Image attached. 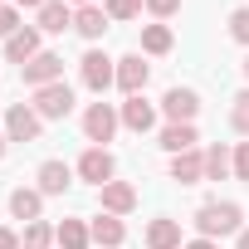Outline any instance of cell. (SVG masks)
<instances>
[{
	"label": "cell",
	"instance_id": "obj_1",
	"mask_svg": "<svg viewBox=\"0 0 249 249\" xmlns=\"http://www.w3.org/2000/svg\"><path fill=\"white\" fill-rule=\"evenodd\" d=\"M196 230H200V239L239 234V230H244V210H239L234 200H210V205H200V210H196Z\"/></svg>",
	"mask_w": 249,
	"mask_h": 249
},
{
	"label": "cell",
	"instance_id": "obj_2",
	"mask_svg": "<svg viewBox=\"0 0 249 249\" xmlns=\"http://www.w3.org/2000/svg\"><path fill=\"white\" fill-rule=\"evenodd\" d=\"M39 117H69L73 112V88L59 78V83H44V88H35V103H30Z\"/></svg>",
	"mask_w": 249,
	"mask_h": 249
},
{
	"label": "cell",
	"instance_id": "obj_3",
	"mask_svg": "<svg viewBox=\"0 0 249 249\" xmlns=\"http://www.w3.org/2000/svg\"><path fill=\"white\" fill-rule=\"evenodd\" d=\"M112 171H117V161H112V152H107V147H88V152L78 157V176H83V181H93L98 191L112 181Z\"/></svg>",
	"mask_w": 249,
	"mask_h": 249
},
{
	"label": "cell",
	"instance_id": "obj_4",
	"mask_svg": "<svg viewBox=\"0 0 249 249\" xmlns=\"http://www.w3.org/2000/svg\"><path fill=\"white\" fill-rule=\"evenodd\" d=\"M117 122H122V117L112 112V103H93V107L83 112V132H88V142H98V147H103V142H112Z\"/></svg>",
	"mask_w": 249,
	"mask_h": 249
},
{
	"label": "cell",
	"instance_id": "obj_5",
	"mask_svg": "<svg viewBox=\"0 0 249 249\" xmlns=\"http://www.w3.org/2000/svg\"><path fill=\"white\" fill-rule=\"evenodd\" d=\"M39 122H44V117H39L30 103H15V107L5 112V137H10V142H35V137H39Z\"/></svg>",
	"mask_w": 249,
	"mask_h": 249
},
{
	"label": "cell",
	"instance_id": "obj_6",
	"mask_svg": "<svg viewBox=\"0 0 249 249\" xmlns=\"http://www.w3.org/2000/svg\"><path fill=\"white\" fill-rule=\"evenodd\" d=\"M78 73H83V83H88L93 93H103L107 83H117V69H112V59H107V54H98V49H88V54L78 59Z\"/></svg>",
	"mask_w": 249,
	"mask_h": 249
},
{
	"label": "cell",
	"instance_id": "obj_7",
	"mask_svg": "<svg viewBox=\"0 0 249 249\" xmlns=\"http://www.w3.org/2000/svg\"><path fill=\"white\" fill-rule=\"evenodd\" d=\"M20 73H25V83H30V88H44V83H59V78H64V59L44 49V54H35Z\"/></svg>",
	"mask_w": 249,
	"mask_h": 249
},
{
	"label": "cell",
	"instance_id": "obj_8",
	"mask_svg": "<svg viewBox=\"0 0 249 249\" xmlns=\"http://www.w3.org/2000/svg\"><path fill=\"white\" fill-rule=\"evenodd\" d=\"M147 78H152V69L142 64V54H127V59H117V88L127 93V98H137V93L147 88Z\"/></svg>",
	"mask_w": 249,
	"mask_h": 249
},
{
	"label": "cell",
	"instance_id": "obj_9",
	"mask_svg": "<svg viewBox=\"0 0 249 249\" xmlns=\"http://www.w3.org/2000/svg\"><path fill=\"white\" fill-rule=\"evenodd\" d=\"M161 112H166L171 122H196V112H200L196 88H171V93L161 98Z\"/></svg>",
	"mask_w": 249,
	"mask_h": 249
},
{
	"label": "cell",
	"instance_id": "obj_10",
	"mask_svg": "<svg viewBox=\"0 0 249 249\" xmlns=\"http://www.w3.org/2000/svg\"><path fill=\"white\" fill-rule=\"evenodd\" d=\"M117 117H122V127H132V132H152V127H157V107H152L142 93L122 103V112H117Z\"/></svg>",
	"mask_w": 249,
	"mask_h": 249
},
{
	"label": "cell",
	"instance_id": "obj_11",
	"mask_svg": "<svg viewBox=\"0 0 249 249\" xmlns=\"http://www.w3.org/2000/svg\"><path fill=\"white\" fill-rule=\"evenodd\" d=\"M35 181H39V196H64V191L73 186V171H69L64 161H44V166L35 171Z\"/></svg>",
	"mask_w": 249,
	"mask_h": 249
},
{
	"label": "cell",
	"instance_id": "obj_12",
	"mask_svg": "<svg viewBox=\"0 0 249 249\" xmlns=\"http://www.w3.org/2000/svg\"><path fill=\"white\" fill-rule=\"evenodd\" d=\"M98 196H103V215H127V210L137 205V191H132L127 181H107Z\"/></svg>",
	"mask_w": 249,
	"mask_h": 249
},
{
	"label": "cell",
	"instance_id": "obj_13",
	"mask_svg": "<svg viewBox=\"0 0 249 249\" xmlns=\"http://www.w3.org/2000/svg\"><path fill=\"white\" fill-rule=\"evenodd\" d=\"M196 122H166L161 127V147L171 152V157H181V152H196Z\"/></svg>",
	"mask_w": 249,
	"mask_h": 249
},
{
	"label": "cell",
	"instance_id": "obj_14",
	"mask_svg": "<svg viewBox=\"0 0 249 249\" xmlns=\"http://www.w3.org/2000/svg\"><path fill=\"white\" fill-rule=\"evenodd\" d=\"M35 54H44V49H39V30H20V35H10V39H5V59H10V64H20V69H25Z\"/></svg>",
	"mask_w": 249,
	"mask_h": 249
},
{
	"label": "cell",
	"instance_id": "obj_15",
	"mask_svg": "<svg viewBox=\"0 0 249 249\" xmlns=\"http://www.w3.org/2000/svg\"><path fill=\"white\" fill-rule=\"evenodd\" d=\"M171 181H181V186L205 181V157H200V152H181V157H171Z\"/></svg>",
	"mask_w": 249,
	"mask_h": 249
},
{
	"label": "cell",
	"instance_id": "obj_16",
	"mask_svg": "<svg viewBox=\"0 0 249 249\" xmlns=\"http://www.w3.org/2000/svg\"><path fill=\"white\" fill-rule=\"evenodd\" d=\"M73 30H78L83 39H103V30H107V10H98V5L73 10Z\"/></svg>",
	"mask_w": 249,
	"mask_h": 249
},
{
	"label": "cell",
	"instance_id": "obj_17",
	"mask_svg": "<svg viewBox=\"0 0 249 249\" xmlns=\"http://www.w3.org/2000/svg\"><path fill=\"white\" fill-rule=\"evenodd\" d=\"M69 25H73V10L64 5V0H49V5L39 10V30H44V35H64Z\"/></svg>",
	"mask_w": 249,
	"mask_h": 249
},
{
	"label": "cell",
	"instance_id": "obj_18",
	"mask_svg": "<svg viewBox=\"0 0 249 249\" xmlns=\"http://www.w3.org/2000/svg\"><path fill=\"white\" fill-rule=\"evenodd\" d=\"M93 239H98L103 249H117L122 239H127V225H122L117 215H98V220H93Z\"/></svg>",
	"mask_w": 249,
	"mask_h": 249
},
{
	"label": "cell",
	"instance_id": "obj_19",
	"mask_svg": "<svg viewBox=\"0 0 249 249\" xmlns=\"http://www.w3.org/2000/svg\"><path fill=\"white\" fill-rule=\"evenodd\" d=\"M39 210H44V196H39V191H25V186H20V191L10 196V215H15V220L30 225V220H39Z\"/></svg>",
	"mask_w": 249,
	"mask_h": 249
},
{
	"label": "cell",
	"instance_id": "obj_20",
	"mask_svg": "<svg viewBox=\"0 0 249 249\" xmlns=\"http://www.w3.org/2000/svg\"><path fill=\"white\" fill-rule=\"evenodd\" d=\"M147 244L152 249H181V225L176 220H152L147 225Z\"/></svg>",
	"mask_w": 249,
	"mask_h": 249
},
{
	"label": "cell",
	"instance_id": "obj_21",
	"mask_svg": "<svg viewBox=\"0 0 249 249\" xmlns=\"http://www.w3.org/2000/svg\"><path fill=\"white\" fill-rule=\"evenodd\" d=\"M54 239H59V249H88V239H93V230H88L83 220H64V225L54 230Z\"/></svg>",
	"mask_w": 249,
	"mask_h": 249
},
{
	"label": "cell",
	"instance_id": "obj_22",
	"mask_svg": "<svg viewBox=\"0 0 249 249\" xmlns=\"http://www.w3.org/2000/svg\"><path fill=\"white\" fill-rule=\"evenodd\" d=\"M171 44H176V39H171L166 25H147V30H142V49H147V54H171Z\"/></svg>",
	"mask_w": 249,
	"mask_h": 249
},
{
	"label": "cell",
	"instance_id": "obj_23",
	"mask_svg": "<svg viewBox=\"0 0 249 249\" xmlns=\"http://www.w3.org/2000/svg\"><path fill=\"white\" fill-rule=\"evenodd\" d=\"M230 166H234V157L215 142V147L205 152V176H210V181H225V171H230Z\"/></svg>",
	"mask_w": 249,
	"mask_h": 249
},
{
	"label": "cell",
	"instance_id": "obj_24",
	"mask_svg": "<svg viewBox=\"0 0 249 249\" xmlns=\"http://www.w3.org/2000/svg\"><path fill=\"white\" fill-rule=\"evenodd\" d=\"M49 239H54V230H49L44 220H30V225H25V239H20V249H49Z\"/></svg>",
	"mask_w": 249,
	"mask_h": 249
},
{
	"label": "cell",
	"instance_id": "obj_25",
	"mask_svg": "<svg viewBox=\"0 0 249 249\" xmlns=\"http://www.w3.org/2000/svg\"><path fill=\"white\" fill-rule=\"evenodd\" d=\"M147 0H107V20H137Z\"/></svg>",
	"mask_w": 249,
	"mask_h": 249
},
{
	"label": "cell",
	"instance_id": "obj_26",
	"mask_svg": "<svg viewBox=\"0 0 249 249\" xmlns=\"http://www.w3.org/2000/svg\"><path fill=\"white\" fill-rule=\"evenodd\" d=\"M230 122H234V132H244V137H249V88L234 98V107H230Z\"/></svg>",
	"mask_w": 249,
	"mask_h": 249
},
{
	"label": "cell",
	"instance_id": "obj_27",
	"mask_svg": "<svg viewBox=\"0 0 249 249\" xmlns=\"http://www.w3.org/2000/svg\"><path fill=\"white\" fill-rule=\"evenodd\" d=\"M230 35H234L239 44H249V10H234V15H230Z\"/></svg>",
	"mask_w": 249,
	"mask_h": 249
},
{
	"label": "cell",
	"instance_id": "obj_28",
	"mask_svg": "<svg viewBox=\"0 0 249 249\" xmlns=\"http://www.w3.org/2000/svg\"><path fill=\"white\" fill-rule=\"evenodd\" d=\"M10 35H20V15L10 5H0V39H10Z\"/></svg>",
	"mask_w": 249,
	"mask_h": 249
},
{
	"label": "cell",
	"instance_id": "obj_29",
	"mask_svg": "<svg viewBox=\"0 0 249 249\" xmlns=\"http://www.w3.org/2000/svg\"><path fill=\"white\" fill-rule=\"evenodd\" d=\"M234 176H239V181H249V142H239V147H234Z\"/></svg>",
	"mask_w": 249,
	"mask_h": 249
},
{
	"label": "cell",
	"instance_id": "obj_30",
	"mask_svg": "<svg viewBox=\"0 0 249 249\" xmlns=\"http://www.w3.org/2000/svg\"><path fill=\"white\" fill-rule=\"evenodd\" d=\"M147 10H152L157 20H166V15H176V10H181V0H147Z\"/></svg>",
	"mask_w": 249,
	"mask_h": 249
},
{
	"label": "cell",
	"instance_id": "obj_31",
	"mask_svg": "<svg viewBox=\"0 0 249 249\" xmlns=\"http://www.w3.org/2000/svg\"><path fill=\"white\" fill-rule=\"evenodd\" d=\"M0 249H20V234L15 230H0Z\"/></svg>",
	"mask_w": 249,
	"mask_h": 249
},
{
	"label": "cell",
	"instance_id": "obj_32",
	"mask_svg": "<svg viewBox=\"0 0 249 249\" xmlns=\"http://www.w3.org/2000/svg\"><path fill=\"white\" fill-rule=\"evenodd\" d=\"M186 249H215V239H191Z\"/></svg>",
	"mask_w": 249,
	"mask_h": 249
},
{
	"label": "cell",
	"instance_id": "obj_33",
	"mask_svg": "<svg viewBox=\"0 0 249 249\" xmlns=\"http://www.w3.org/2000/svg\"><path fill=\"white\" fill-rule=\"evenodd\" d=\"M15 5H30V10H44V5H49V0H15Z\"/></svg>",
	"mask_w": 249,
	"mask_h": 249
},
{
	"label": "cell",
	"instance_id": "obj_34",
	"mask_svg": "<svg viewBox=\"0 0 249 249\" xmlns=\"http://www.w3.org/2000/svg\"><path fill=\"white\" fill-rule=\"evenodd\" d=\"M239 249H249V230H239Z\"/></svg>",
	"mask_w": 249,
	"mask_h": 249
},
{
	"label": "cell",
	"instance_id": "obj_35",
	"mask_svg": "<svg viewBox=\"0 0 249 249\" xmlns=\"http://www.w3.org/2000/svg\"><path fill=\"white\" fill-rule=\"evenodd\" d=\"M64 5H78V10H83V5H93V0H64Z\"/></svg>",
	"mask_w": 249,
	"mask_h": 249
},
{
	"label": "cell",
	"instance_id": "obj_36",
	"mask_svg": "<svg viewBox=\"0 0 249 249\" xmlns=\"http://www.w3.org/2000/svg\"><path fill=\"white\" fill-rule=\"evenodd\" d=\"M5 142H10V137H5V132H0V157H5Z\"/></svg>",
	"mask_w": 249,
	"mask_h": 249
},
{
	"label": "cell",
	"instance_id": "obj_37",
	"mask_svg": "<svg viewBox=\"0 0 249 249\" xmlns=\"http://www.w3.org/2000/svg\"><path fill=\"white\" fill-rule=\"evenodd\" d=\"M244 78H249V59H244Z\"/></svg>",
	"mask_w": 249,
	"mask_h": 249
}]
</instances>
